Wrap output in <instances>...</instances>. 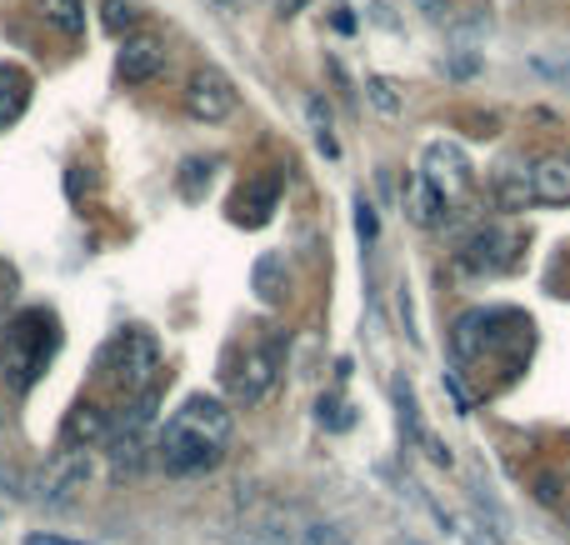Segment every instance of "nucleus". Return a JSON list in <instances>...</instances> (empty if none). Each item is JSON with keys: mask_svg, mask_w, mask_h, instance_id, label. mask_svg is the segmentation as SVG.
Returning <instances> with one entry per match:
<instances>
[{"mask_svg": "<svg viewBox=\"0 0 570 545\" xmlns=\"http://www.w3.org/2000/svg\"><path fill=\"white\" fill-rule=\"evenodd\" d=\"M90 480H96V450H56L40 476V501L50 511H66L86 496Z\"/></svg>", "mask_w": 570, "mask_h": 545, "instance_id": "nucleus-6", "label": "nucleus"}, {"mask_svg": "<svg viewBox=\"0 0 570 545\" xmlns=\"http://www.w3.org/2000/svg\"><path fill=\"white\" fill-rule=\"evenodd\" d=\"M441 70H445L451 80H471L475 70H481V56H475V50H461V56H451Z\"/></svg>", "mask_w": 570, "mask_h": 545, "instance_id": "nucleus-29", "label": "nucleus"}, {"mask_svg": "<svg viewBox=\"0 0 570 545\" xmlns=\"http://www.w3.org/2000/svg\"><path fill=\"white\" fill-rule=\"evenodd\" d=\"M60 350V316L50 306H20L0 326V376L16 396H30Z\"/></svg>", "mask_w": 570, "mask_h": 545, "instance_id": "nucleus-2", "label": "nucleus"}, {"mask_svg": "<svg viewBox=\"0 0 570 545\" xmlns=\"http://www.w3.org/2000/svg\"><path fill=\"white\" fill-rule=\"evenodd\" d=\"M236 545H295V531L285 526L281 511H250L236 531H230Z\"/></svg>", "mask_w": 570, "mask_h": 545, "instance_id": "nucleus-14", "label": "nucleus"}, {"mask_svg": "<svg viewBox=\"0 0 570 545\" xmlns=\"http://www.w3.org/2000/svg\"><path fill=\"white\" fill-rule=\"evenodd\" d=\"M405 216H411L421 230H441L445 220H451V206H445L421 176H411L405 180Z\"/></svg>", "mask_w": 570, "mask_h": 545, "instance_id": "nucleus-15", "label": "nucleus"}, {"mask_svg": "<svg viewBox=\"0 0 570 545\" xmlns=\"http://www.w3.org/2000/svg\"><path fill=\"white\" fill-rule=\"evenodd\" d=\"M365 100H371L381 116H401L405 110V96H401V86H395L391 76H365Z\"/></svg>", "mask_w": 570, "mask_h": 545, "instance_id": "nucleus-23", "label": "nucleus"}, {"mask_svg": "<svg viewBox=\"0 0 570 545\" xmlns=\"http://www.w3.org/2000/svg\"><path fill=\"white\" fill-rule=\"evenodd\" d=\"M305 6V0H281V10H285V16H295V10H301Z\"/></svg>", "mask_w": 570, "mask_h": 545, "instance_id": "nucleus-37", "label": "nucleus"}, {"mask_svg": "<svg viewBox=\"0 0 570 545\" xmlns=\"http://www.w3.org/2000/svg\"><path fill=\"white\" fill-rule=\"evenodd\" d=\"M210 170H216V160H206V156H186L180 160V170H176V190L186 200H200L210 190Z\"/></svg>", "mask_w": 570, "mask_h": 545, "instance_id": "nucleus-21", "label": "nucleus"}, {"mask_svg": "<svg viewBox=\"0 0 570 545\" xmlns=\"http://www.w3.org/2000/svg\"><path fill=\"white\" fill-rule=\"evenodd\" d=\"M531 200L535 206H566L570 200V156H541L531 166Z\"/></svg>", "mask_w": 570, "mask_h": 545, "instance_id": "nucleus-13", "label": "nucleus"}, {"mask_svg": "<svg viewBox=\"0 0 570 545\" xmlns=\"http://www.w3.org/2000/svg\"><path fill=\"white\" fill-rule=\"evenodd\" d=\"M0 426H6V410H0Z\"/></svg>", "mask_w": 570, "mask_h": 545, "instance_id": "nucleus-38", "label": "nucleus"}, {"mask_svg": "<svg viewBox=\"0 0 570 545\" xmlns=\"http://www.w3.org/2000/svg\"><path fill=\"white\" fill-rule=\"evenodd\" d=\"M415 6H421V16L435 20V26H451V20H455V10L445 6V0H415Z\"/></svg>", "mask_w": 570, "mask_h": 545, "instance_id": "nucleus-31", "label": "nucleus"}, {"mask_svg": "<svg viewBox=\"0 0 570 545\" xmlns=\"http://www.w3.org/2000/svg\"><path fill=\"white\" fill-rule=\"evenodd\" d=\"M210 6H216L220 16H240V0H210Z\"/></svg>", "mask_w": 570, "mask_h": 545, "instance_id": "nucleus-34", "label": "nucleus"}, {"mask_svg": "<svg viewBox=\"0 0 570 545\" xmlns=\"http://www.w3.org/2000/svg\"><path fill=\"white\" fill-rule=\"evenodd\" d=\"M250 290H256L261 306H281L285 290H291V276H285V256L266 250V256L250 266Z\"/></svg>", "mask_w": 570, "mask_h": 545, "instance_id": "nucleus-16", "label": "nucleus"}, {"mask_svg": "<svg viewBox=\"0 0 570 545\" xmlns=\"http://www.w3.org/2000/svg\"><path fill=\"white\" fill-rule=\"evenodd\" d=\"M455 260H461L465 270H475V276H501V270H511L515 260H521V236L505 226H475L471 236L461 240Z\"/></svg>", "mask_w": 570, "mask_h": 545, "instance_id": "nucleus-7", "label": "nucleus"}, {"mask_svg": "<svg viewBox=\"0 0 570 545\" xmlns=\"http://www.w3.org/2000/svg\"><path fill=\"white\" fill-rule=\"evenodd\" d=\"M6 300H10V270H0V316H6Z\"/></svg>", "mask_w": 570, "mask_h": 545, "instance_id": "nucleus-35", "label": "nucleus"}, {"mask_svg": "<svg viewBox=\"0 0 570 545\" xmlns=\"http://www.w3.org/2000/svg\"><path fill=\"white\" fill-rule=\"evenodd\" d=\"M110 440V416L96 400H76L60 426V450H100Z\"/></svg>", "mask_w": 570, "mask_h": 545, "instance_id": "nucleus-11", "label": "nucleus"}, {"mask_svg": "<svg viewBox=\"0 0 570 545\" xmlns=\"http://www.w3.org/2000/svg\"><path fill=\"white\" fill-rule=\"evenodd\" d=\"M465 541H471V545H501L491 531H465Z\"/></svg>", "mask_w": 570, "mask_h": 545, "instance_id": "nucleus-33", "label": "nucleus"}, {"mask_svg": "<svg viewBox=\"0 0 570 545\" xmlns=\"http://www.w3.org/2000/svg\"><path fill=\"white\" fill-rule=\"evenodd\" d=\"M295 545H351V536L341 526H331V521H315V526H305L295 536Z\"/></svg>", "mask_w": 570, "mask_h": 545, "instance_id": "nucleus-25", "label": "nucleus"}, {"mask_svg": "<svg viewBox=\"0 0 570 545\" xmlns=\"http://www.w3.org/2000/svg\"><path fill=\"white\" fill-rule=\"evenodd\" d=\"M236 106H240V96H236V86H230L226 70L206 66L186 80V116L200 120V126H220V120H230Z\"/></svg>", "mask_w": 570, "mask_h": 545, "instance_id": "nucleus-8", "label": "nucleus"}, {"mask_svg": "<svg viewBox=\"0 0 570 545\" xmlns=\"http://www.w3.org/2000/svg\"><path fill=\"white\" fill-rule=\"evenodd\" d=\"M421 446H425V456H431V466H451V446H445V440L441 436H431V430H425V436H421Z\"/></svg>", "mask_w": 570, "mask_h": 545, "instance_id": "nucleus-30", "label": "nucleus"}, {"mask_svg": "<svg viewBox=\"0 0 570 545\" xmlns=\"http://www.w3.org/2000/svg\"><path fill=\"white\" fill-rule=\"evenodd\" d=\"M96 370L106 386H116L120 396H146V390L160 386V370H166V356H160V340L150 330L130 326V330H116L106 340V350L96 356Z\"/></svg>", "mask_w": 570, "mask_h": 545, "instance_id": "nucleus-3", "label": "nucleus"}, {"mask_svg": "<svg viewBox=\"0 0 570 545\" xmlns=\"http://www.w3.org/2000/svg\"><path fill=\"white\" fill-rule=\"evenodd\" d=\"M150 456H156V440L150 436H136V430H110V440H106L110 480H136L140 470H146Z\"/></svg>", "mask_w": 570, "mask_h": 545, "instance_id": "nucleus-12", "label": "nucleus"}, {"mask_svg": "<svg viewBox=\"0 0 570 545\" xmlns=\"http://www.w3.org/2000/svg\"><path fill=\"white\" fill-rule=\"evenodd\" d=\"M491 186H495V206H501V210H525V206H535V200H531V170L501 166Z\"/></svg>", "mask_w": 570, "mask_h": 545, "instance_id": "nucleus-19", "label": "nucleus"}, {"mask_svg": "<svg viewBox=\"0 0 570 545\" xmlns=\"http://www.w3.org/2000/svg\"><path fill=\"white\" fill-rule=\"evenodd\" d=\"M531 66H535V76L561 80V86H570V56H535Z\"/></svg>", "mask_w": 570, "mask_h": 545, "instance_id": "nucleus-28", "label": "nucleus"}, {"mask_svg": "<svg viewBox=\"0 0 570 545\" xmlns=\"http://www.w3.org/2000/svg\"><path fill=\"white\" fill-rule=\"evenodd\" d=\"M305 120H311V130H315V146L331 160L341 156V146H335V136H331V106H325V96H305Z\"/></svg>", "mask_w": 570, "mask_h": 545, "instance_id": "nucleus-22", "label": "nucleus"}, {"mask_svg": "<svg viewBox=\"0 0 570 545\" xmlns=\"http://www.w3.org/2000/svg\"><path fill=\"white\" fill-rule=\"evenodd\" d=\"M166 70V40L160 36H126L116 50V76L126 86H150Z\"/></svg>", "mask_w": 570, "mask_h": 545, "instance_id": "nucleus-10", "label": "nucleus"}, {"mask_svg": "<svg viewBox=\"0 0 570 545\" xmlns=\"http://www.w3.org/2000/svg\"><path fill=\"white\" fill-rule=\"evenodd\" d=\"M395 426H401V436L411 440V446H421L425 420H421V406H415V390L405 376H395Z\"/></svg>", "mask_w": 570, "mask_h": 545, "instance_id": "nucleus-20", "label": "nucleus"}, {"mask_svg": "<svg viewBox=\"0 0 570 545\" xmlns=\"http://www.w3.org/2000/svg\"><path fill=\"white\" fill-rule=\"evenodd\" d=\"M315 416H321L325 430H345V426H351V410H345V400H335V396L315 400Z\"/></svg>", "mask_w": 570, "mask_h": 545, "instance_id": "nucleus-27", "label": "nucleus"}, {"mask_svg": "<svg viewBox=\"0 0 570 545\" xmlns=\"http://www.w3.org/2000/svg\"><path fill=\"white\" fill-rule=\"evenodd\" d=\"M26 106H30V76L20 66H10V60H0V130L16 126Z\"/></svg>", "mask_w": 570, "mask_h": 545, "instance_id": "nucleus-17", "label": "nucleus"}, {"mask_svg": "<svg viewBox=\"0 0 570 545\" xmlns=\"http://www.w3.org/2000/svg\"><path fill=\"white\" fill-rule=\"evenodd\" d=\"M100 26H106L110 36H130V30L140 26V10L130 6V0H100Z\"/></svg>", "mask_w": 570, "mask_h": 545, "instance_id": "nucleus-24", "label": "nucleus"}, {"mask_svg": "<svg viewBox=\"0 0 570 545\" xmlns=\"http://www.w3.org/2000/svg\"><path fill=\"white\" fill-rule=\"evenodd\" d=\"M40 20H46L56 36L80 40L86 36V0H40Z\"/></svg>", "mask_w": 570, "mask_h": 545, "instance_id": "nucleus-18", "label": "nucleus"}, {"mask_svg": "<svg viewBox=\"0 0 570 545\" xmlns=\"http://www.w3.org/2000/svg\"><path fill=\"white\" fill-rule=\"evenodd\" d=\"M415 176H421L425 186H431L451 210H455V206H465V200H471V186H475L471 160H465V150H461V146H451V140H431V146H425V156H421V170H415Z\"/></svg>", "mask_w": 570, "mask_h": 545, "instance_id": "nucleus-5", "label": "nucleus"}, {"mask_svg": "<svg viewBox=\"0 0 570 545\" xmlns=\"http://www.w3.org/2000/svg\"><path fill=\"white\" fill-rule=\"evenodd\" d=\"M445 390H451L455 410H461V416H471V396H465V390H461V380H455V376H445Z\"/></svg>", "mask_w": 570, "mask_h": 545, "instance_id": "nucleus-32", "label": "nucleus"}, {"mask_svg": "<svg viewBox=\"0 0 570 545\" xmlns=\"http://www.w3.org/2000/svg\"><path fill=\"white\" fill-rule=\"evenodd\" d=\"M281 190H285V170H256V176H246V186L236 190V200H230V216H236V226H271V216L281 210Z\"/></svg>", "mask_w": 570, "mask_h": 545, "instance_id": "nucleus-9", "label": "nucleus"}, {"mask_svg": "<svg viewBox=\"0 0 570 545\" xmlns=\"http://www.w3.org/2000/svg\"><path fill=\"white\" fill-rule=\"evenodd\" d=\"M230 430H236V416H230L226 400L196 390L156 430V460L166 466V476H206L226 460Z\"/></svg>", "mask_w": 570, "mask_h": 545, "instance_id": "nucleus-1", "label": "nucleus"}, {"mask_svg": "<svg viewBox=\"0 0 570 545\" xmlns=\"http://www.w3.org/2000/svg\"><path fill=\"white\" fill-rule=\"evenodd\" d=\"M26 545H76V541H60V536H26Z\"/></svg>", "mask_w": 570, "mask_h": 545, "instance_id": "nucleus-36", "label": "nucleus"}, {"mask_svg": "<svg viewBox=\"0 0 570 545\" xmlns=\"http://www.w3.org/2000/svg\"><path fill=\"white\" fill-rule=\"evenodd\" d=\"M285 346H291V336L285 330H266V336H256L246 350H240V360L226 370V386H230V400H236L240 410L261 406V400L276 390L281 370H285Z\"/></svg>", "mask_w": 570, "mask_h": 545, "instance_id": "nucleus-4", "label": "nucleus"}, {"mask_svg": "<svg viewBox=\"0 0 570 545\" xmlns=\"http://www.w3.org/2000/svg\"><path fill=\"white\" fill-rule=\"evenodd\" d=\"M355 236H361L365 246H375V236H381V216H375V206L365 196H355Z\"/></svg>", "mask_w": 570, "mask_h": 545, "instance_id": "nucleus-26", "label": "nucleus"}]
</instances>
